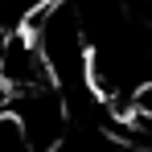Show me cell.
Here are the masks:
<instances>
[{
  "label": "cell",
  "mask_w": 152,
  "mask_h": 152,
  "mask_svg": "<svg viewBox=\"0 0 152 152\" xmlns=\"http://www.w3.org/2000/svg\"><path fill=\"white\" fill-rule=\"evenodd\" d=\"M53 0H0V37L25 33V25Z\"/></svg>",
  "instance_id": "1"
}]
</instances>
